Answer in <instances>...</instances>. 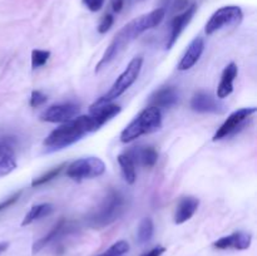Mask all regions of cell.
Here are the masks:
<instances>
[{"label": "cell", "instance_id": "cell-13", "mask_svg": "<svg viewBox=\"0 0 257 256\" xmlns=\"http://www.w3.org/2000/svg\"><path fill=\"white\" fill-rule=\"evenodd\" d=\"M73 230H74V226L70 222H68L67 220H64V218H62V220L58 221V222L55 223L54 227H53L47 235L43 236L42 238H39V240L35 241V242L33 243V253L39 252V251H42L45 246L57 241L58 238H60L63 235H65V233L72 232Z\"/></svg>", "mask_w": 257, "mask_h": 256}, {"label": "cell", "instance_id": "cell-23", "mask_svg": "<svg viewBox=\"0 0 257 256\" xmlns=\"http://www.w3.org/2000/svg\"><path fill=\"white\" fill-rule=\"evenodd\" d=\"M153 232H155V225H153L152 218L145 217L140 222L137 231V240L141 245L150 242L151 238L153 237Z\"/></svg>", "mask_w": 257, "mask_h": 256}, {"label": "cell", "instance_id": "cell-9", "mask_svg": "<svg viewBox=\"0 0 257 256\" xmlns=\"http://www.w3.org/2000/svg\"><path fill=\"white\" fill-rule=\"evenodd\" d=\"M79 105L74 103H60L50 105L40 114V120L49 123H65L77 117L79 113Z\"/></svg>", "mask_w": 257, "mask_h": 256}, {"label": "cell", "instance_id": "cell-18", "mask_svg": "<svg viewBox=\"0 0 257 256\" xmlns=\"http://www.w3.org/2000/svg\"><path fill=\"white\" fill-rule=\"evenodd\" d=\"M238 68L235 63H230L227 67L223 69L222 75H221L220 84L217 87V97L220 99L228 97L233 92V82L237 77Z\"/></svg>", "mask_w": 257, "mask_h": 256}, {"label": "cell", "instance_id": "cell-24", "mask_svg": "<svg viewBox=\"0 0 257 256\" xmlns=\"http://www.w3.org/2000/svg\"><path fill=\"white\" fill-rule=\"evenodd\" d=\"M67 167V163H60L59 166H57V167L52 168V170H49L48 172H45L44 175L39 176V177L34 178V180L32 181V187H40V186L45 185V183L50 182L52 180H54V178H57L58 176L60 175V172H62L64 168Z\"/></svg>", "mask_w": 257, "mask_h": 256}, {"label": "cell", "instance_id": "cell-33", "mask_svg": "<svg viewBox=\"0 0 257 256\" xmlns=\"http://www.w3.org/2000/svg\"><path fill=\"white\" fill-rule=\"evenodd\" d=\"M8 246H9V243L8 242H0V255H2L5 250H7Z\"/></svg>", "mask_w": 257, "mask_h": 256}, {"label": "cell", "instance_id": "cell-27", "mask_svg": "<svg viewBox=\"0 0 257 256\" xmlns=\"http://www.w3.org/2000/svg\"><path fill=\"white\" fill-rule=\"evenodd\" d=\"M48 100V97L44 94L43 92H40V90H33L32 92V95H30V105L34 108L37 107H40V105H43L44 103H47Z\"/></svg>", "mask_w": 257, "mask_h": 256}, {"label": "cell", "instance_id": "cell-11", "mask_svg": "<svg viewBox=\"0 0 257 256\" xmlns=\"http://www.w3.org/2000/svg\"><path fill=\"white\" fill-rule=\"evenodd\" d=\"M191 108L200 113H223L225 105L206 92H197L191 99Z\"/></svg>", "mask_w": 257, "mask_h": 256}, {"label": "cell", "instance_id": "cell-1", "mask_svg": "<svg viewBox=\"0 0 257 256\" xmlns=\"http://www.w3.org/2000/svg\"><path fill=\"white\" fill-rule=\"evenodd\" d=\"M165 15L166 10L163 9V8H160V9L152 10V12L148 13V14L141 15V17L136 18L135 20L128 23L127 25H124V27L115 34V37L113 38L109 47L105 49L104 54L100 58L99 63L95 65V72H99L103 67L109 64V63L112 62L114 58H117L118 55H119V53L122 52V50H124L136 38H138L141 34L147 32V30L153 29V28L157 27V25L163 20Z\"/></svg>", "mask_w": 257, "mask_h": 256}, {"label": "cell", "instance_id": "cell-17", "mask_svg": "<svg viewBox=\"0 0 257 256\" xmlns=\"http://www.w3.org/2000/svg\"><path fill=\"white\" fill-rule=\"evenodd\" d=\"M178 102V92L173 87H163L155 92V94L151 97L150 104L151 107H156L158 109L161 108H171Z\"/></svg>", "mask_w": 257, "mask_h": 256}, {"label": "cell", "instance_id": "cell-8", "mask_svg": "<svg viewBox=\"0 0 257 256\" xmlns=\"http://www.w3.org/2000/svg\"><path fill=\"white\" fill-rule=\"evenodd\" d=\"M255 107L250 108H241V109L235 110L233 113H231L227 117V119L221 124V127L216 131V133L213 135L212 141H220L223 138L228 137V136L233 135L235 132H237V130H240V127H242L243 123L248 119L252 114L256 113Z\"/></svg>", "mask_w": 257, "mask_h": 256}, {"label": "cell", "instance_id": "cell-15", "mask_svg": "<svg viewBox=\"0 0 257 256\" xmlns=\"http://www.w3.org/2000/svg\"><path fill=\"white\" fill-rule=\"evenodd\" d=\"M128 156L133 160L136 165H141L143 167L151 168L157 163L158 152L155 147L146 146V147H133L125 151Z\"/></svg>", "mask_w": 257, "mask_h": 256}, {"label": "cell", "instance_id": "cell-20", "mask_svg": "<svg viewBox=\"0 0 257 256\" xmlns=\"http://www.w3.org/2000/svg\"><path fill=\"white\" fill-rule=\"evenodd\" d=\"M17 168L14 150L7 143H0V177L9 175Z\"/></svg>", "mask_w": 257, "mask_h": 256}, {"label": "cell", "instance_id": "cell-19", "mask_svg": "<svg viewBox=\"0 0 257 256\" xmlns=\"http://www.w3.org/2000/svg\"><path fill=\"white\" fill-rule=\"evenodd\" d=\"M89 110L90 115L94 118L98 127L102 128L108 120L112 119L120 112V107L117 104H113V103H107V104L97 105V107H90Z\"/></svg>", "mask_w": 257, "mask_h": 256}, {"label": "cell", "instance_id": "cell-29", "mask_svg": "<svg viewBox=\"0 0 257 256\" xmlns=\"http://www.w3.org/2000/svg\"><path fill=\"white\" fill-rule=\"evenodd\" d=\"M20 196H22V191H18V192H15L14 195H12L10 197H8V198H5V200L0 201V211L7 210V208H9L10 206H13L14 203H17L18 200L20 198Z\"/></svg>", "mask_w": 257, "mask_h": 256}, {"label": "cell", "instance_id": "cell-28", "mask_svg": "<svg viewBox=\"0 0 257 256\" xmlns=\"http://www.w3.org/2000/svg\"><path fill=\"white\" fill-rule=\"evenodd\" d=\"M113 23H114V18H113V15L105 14L104 17L102 18V20H100L99 25H98V32H99L100 34H105V33L112 28Z\"/></svg>", "mask_w": 257, "mask_h": 256}, {"label": "cell", "instance_id": "cell-25", "mask_svg": "<svg viewBox=\"0 0 257 256\" xmlns=\"http://www.w3.org/2000/svg\"><path fill=\"white\" fill-rule=\"evenodd\" d=\"M128 252H130V243L124 240H120L113 243L109 248L98 256H127Z\"/></svg>", "mask_w": 257, "mask_h": 256}, {"label": "cell", "instance_id": "cell-16", "mask_svg": "<svg viewBox=\"0 0 257 256\" xmlns=\"http://www.w3.org/2000/svg\"><path fill=\"white\" fill-rule=\"evenodd\" d=\"M198 206H200V200L192 196H187V197H182L178 202L177 207H176L175 212V223L181 225L192 218L197 211Z\"/></svg>", "mask_w": 257, "mask_h": 256}, {"label": "cell", "instance_id": "cell-7", "mask_svg": "<svg viewBox=\"0 0 257 256\" xmlns=\"http://www.w3.org/2000/svg\"><path fill=\"white\" fill-rule=\"evenodd\" d=\"M243 18V13L240 7L236 5H227L216 10L210 18L205 27V32L207 35L213 34L217 30H221L225 27H233L240 24Z\"/></svg>", "mask_w": 257, "mask_h": 256}, {"label": "cell", "instance_id": "cell-5", "mask_svg": "<svg viewBox=\"0 0 257 256\" xmlns=\"http://www.w3.org/2000/svg\"><path fill=\"white\" fill-rule=\"evenodd\" d=\"M143 65V58L142 57H136L133 58L130 62V64L127 65V68L124 69V72L117 78L114 83H113L112 87L109 88L105 94H103L102 97L98 98L94 103H93L90 107H97V105L107 104V103H110L112 100L119 98L133 83L137 80L138 75H140L141 69H142Z\"/></svg>", "mask_w": 257, "mask_h": 256}, {"label": "cell", "instance_id": "cell-30", "mask_svg": "<svg viewBox=\"0 0 257 256\" xmlns=\"http://www.w3.org/2000/svg\"><path fill=\"white\" fill-rule=\"evenodd\" d=\"M82 2L88 8V10L93 13L99 12L104 5V0H82Z\"/></svg>", "mask_w": 257, "mask_h": 256}, {"label": "cell", "instance_id": "cell-10", "mask_svg": "<svg viewBox=\"0 0 257 256\" xmlns=\"http://www.w3.org/2000/svg\"><path fill=\"white\" fill-rule=\"evenodd\" d=\"M252 236L251 233L245 231H237L225 237L218 238L213 242V247L218 250H227V248H235V250H247L251 246Z\"/></svg>", "mask_w": 257, "mask_h": 256}, {"label": "cell", "instance_id": "cell-32", "mask_svg": "<svg viewBox=\"0 0 257 256\" xmlns=\"http://www.w3.org/2000/svg\"><path fill=\"white\" fill-rule=\"evenodd\" d=\"M127 0H112V10L114 13H120L125 7Z\"/></svg>", "mask_w": 257, "mask_h": 256}, {"label": "cell", "instance_id": "cell-2", "mask_svg": "<svg viewBox=\"0 0 257 256\" xmlns=\"http://www.w3.org/2000/svg\"><path fill=\"white\" fill-rule=\"evenodd\" d=\"M98 130L99 127L92 115H79L52 131L44 140L43 145L48 151H59L74 145L84 136Z\"/></svg>", "mask_w": 257, "mask_h": 256}, {"label": "cell", "instance_id": "cell-21", "mask_svg": "<svg viewBox=\"0 0 257 256\" xmlns=\"http://www.w3.org/2000/svg\"><path fill=\"white\" fill-rule=\"evenodd\" d=\"M54 211V205L52 203H39V205H34L29 210V212L25 215L24 220L22 221V226H28L33 223L34 221L40 220V218L49 216L50 213Z\"/></svg>", "mask_w": 257, "mask_h": 256}, {"label": "cell", "instance_id": "cell-22", "mask_svg": "<svg viewBox=\"0 0 257 256\" xmlns=\"http://www.w3.org/2000/svg\"><path fill=\"white\" fill-rule=\"evenodd\" d=\"M118 163H119L120 172H122L123 178L125 182L133 185L137 178V173H136V163L133 162L132 158L127 155V153H120L118 156Z\"/></svg>", "mask_w": 257, "mask_h": 256}, {"label": "cell", "instance_id": "cell-31", "mask_svg": "<svg viewBox=\"0 0 257 256\" xmlns=\"http://www.w3.org/2000/svg\"><path fill=\"white\" fill-rule=\"evenodd\" d=\"M166 252V247L163 246H157V247H153L152 250H150L148 252L143 253L142 256H162Z\"/></svg>", "mask_w": 257, "mask_h": 256}, {"label": "cell", "instance_id": "cell-4", "mask_svg": "<svg viewBox=\"0 0 257 256\" xmlns=\"http://www.w3.org/2000/svg\"><path fill=\"white\" fill-rule=\"evenodd\" d=\"M162 127V113L156 107L143 109L120 133V142L130 143Z\"/></svg>", "mask_w": 257, "mask_h": 256}, {"label": "cell", "instance_id": "cell-14", "mask_svg": "<svg viewBox=\"0 0 257 256\" xmlns=\"http://www.w3.org/2000/svg\"><path fill=\"white\" fill-rule=\"evenodd\" d=\"M203 50H205V40L201 37H196L190 45L187 47V50L183 54L182 59L178 63V69L180 70H188L200 60L201 55H202Z\"/></svg>", "mask_w": 257, "mask_h": 256}, {"label": "cell", "instance_id": "cell-12", "mask_svg": "<svg viewBox=\"0 0 257 256\" xmlns=\"http://www.w3.org/2000/svg\"><path fill=\"white\" fill-rule=\"evenodd\" d=\"M196 10H197V7L193 4L191 5L190 8H187L185 12L181 13V14H178L177 17L173 18L172 23H171L170 37H168L167 43H166V48H167V49H171V48L175 45V43L177 42V39L180 38L181 33L185 30V28L187 27L188 23H190L191 19L193 18Z\"/></svg>", "mask_w": 257, "mask_h": 256}, {"label": "cell", "instance_id": "cell-6", "mask_svg": "<svg viewBox=\"0 0 257 256\" xmlns=\"http://www.w3.org/2000/svg\"><path fill=\"white\" fill-rule=\"evenodd\" d=\"M105 172V165L98 157H84L73 161L65 167V175L75 181L89 180L102 176Z\"/></svg>", "mask_w": 257, "mask_h": 256}, {"label": "cell", "instance_id": "cell-26", "mask_svg": "<svg viewBox=\"0 0 257 256\" xmlns=\"http://www.w3.org/2000/svg\"><path fill=\"white\" fill-rule=\"evenodd\" d=\"M50 57V52L48 50H42V49H34L32 52V68L33 69H37V68L43 67L45 65V63L48 62Z\"/></svg>", "mask_w": 257, "mask_h": 256}, {"label": "cell", "instance_id": "cell-3", "mask_svg": "<svg viewBox=\"0 0 257 256\" xmlns=\"http://www.w3.org/2000/svg\"><path fill=\"white\" fill-rule=\"evenodd\" d=\"M127 208L125 196L119 190H110L97 208L88 216L87 222L93 228H103L117 221Z\"/></svg>", "mask_w": 257, "mask_h": 256}]
</instances>
